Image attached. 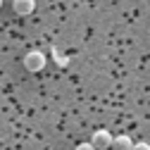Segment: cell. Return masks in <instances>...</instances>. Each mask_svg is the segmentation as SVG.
Returning <instances> with one entry per match:
<instances>
[{"label": "cell", "instance_id": "cell-1", "mask_svg": "<svg viewBox=\"0 0 150 150\" xmlns=\"http://www.w3.org/2000/svg\"><path fill=\"white\" fill-rule=\"evenodd\" d=\"M24 67H26L29 71H41V69L45 67V55H43L41 50H31V52H26Z\"/></svg>", "mask_w": 150, "mask_h": 150}, {"label": "cell", "instance_id": "cell-2", "mask_svg": "<svg viewBox=\"0 0 150 150\" xmlns=\"http://www.w3.org/2000/svg\"><path fill=\"white\" fill-rule=\"evenodd\" d=\"M110 143H112V136H110V131H105V129L96 131V134H93V141H91V145L96 150H107Z\"/></svg>", "mask_w": 150, "mask_h": 150}, {"label": "cell", "instance_id": "cell-3", "mask_svg": "<svg viewBox=\"0 0 150 150\" xmlns=\"http://www.w3.org/2000/svg\"><path fill=\"white\" fill-rule=\"evenodd\" d=\"M12 7H14V12H17V14L26 17V14H31V12H33L36 0H14V3H12Z\"/></svg>", "mask_w": 150, "mask_h": 150}, {"label": "cell", "instance_id": "cell-4", "mask_svg": "<svg viewBox=\"0 0 150 150\" xmlns=\"http://www.w3.org/2000/svg\"><path fill=\"white\" fill-rule=\"evenodd\" d=\"M110 148H112V150H131V148H134V143H131L129 136H117V138H112Z\"/></svg>", "mask_w": 150, "mask_h": 150}, {"label": "cell", "instance_id": "cell-5", "mask_svg": "<svg viewBox=\"0 0 150 150\" xmlns=\"http://www.w3.org/2000/svg\"><path fill=\"white\" fill-rule=\"evenodd\" d=\"M131 150H150V145H148V143H134Z\"/></svg>", "mask_w": 150, "mask_h": 150}, {"label": "cell", "instance_id": "cell-6", "mask_svg": "<svg viewBox=\"0 0 150 150\" xmlns=\"http://www.w3.org/2000/svg\"><path fill=\"white\" fill-rule=\"evenodd\" d=\"M74 150H96V148H93L91 143H81V145H76V148H74Z\"/></svg>", "mask_w": 150, "mask_h": 150}, {"label": "cell", "instance_id": "cell-7", "mask_svg": "<svg viewBox=\"0 0 150 150\" xmlns=\"http://www.w3.org/2000/svg\"><path fill=\"white\" fill-rule=\"evenodd\" d=\"M0 7H3V0H0Z\"/></svg>", "mask_w": 150, "mask_h": 150}]
</instances>
